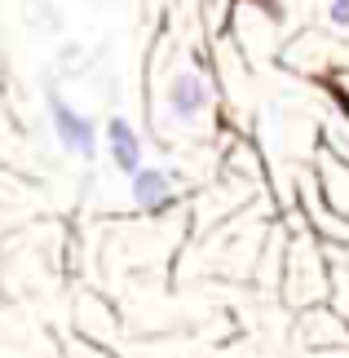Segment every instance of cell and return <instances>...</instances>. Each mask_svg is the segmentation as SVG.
I'll return each instance as SVG.
<instances>
[{"label": "cell", "mask_w": 349, "mask_h": 358, "mask_svg": "<svg viewBox=\"0 0 349 358\" xmlns=\"http://www.w3.org/2000/svg\"><path fill=\"white\" fill-rule=\"evenodd\" d=\"M327 22L332 27H349V0H332V5H327Z\"/></svg>", "instance_id": "obj_5"}, {"label": "cell", "mask_w": 349, "mask_h": 358, "mask_svg": "<svg viewBox=\"0 0 349 358\" xmlns=\"http://www.w3.org/2000/svg\"><path fill=\"white\" fill-rule=\"evenodd\" d=\"M129 195L142 213H164L173 203V177L164 169H137L129 177Z\"/></svg>", "instance_id": "obj_3"}, {"label": "cell", "mask_w": 349, "mask_h": 358, "mask_svg": "<svg viewBox=\"0 0 349 358\" xmlns=\"http://www.w3.org/2000/svg\"><path fill=\"white\" fill-rule=\"evenodd\" d=\"M106 150H111V164L124 173V177H133L137 169H146L142 164V137H137V129L129 120H111L106 124Z\"/></svg>", "instance_id": "obj_4"}, {"label": "cell", "mask_w": 349, "mask_h": 358, "mask_svg": "<svg viewBox=\"0 0 349 358\" xmlns=\"http://www.w3.org/2000/svg\"><path fill=\"white\" fill-rule=\"evenodd\" d=\"M164 106H169V115L181 120V124L199 120L204 106H208V85H204V76H199V71H181V76H173L169 89H164Z\"/></svg>", "instance_id": "obj_2"}, {"label": "cell", "mask_w": 349, "mask_h": 358, "mask_svg": "<svg viewBox=\"0 0 349 358\" xmlns=\"http://www.w3.org/2000/svg\"><path fill=\"white\" fill-rule=\"evenodd\" d=\"M49 124H53V137L66 155H80V159H93L97 155V124L89 115H80L62 93H49Z\"/></svg>", "instance_id": "obj_1"}]
</instances>
